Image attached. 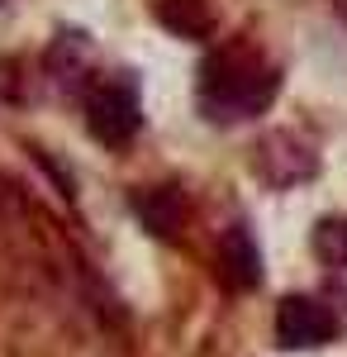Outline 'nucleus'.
<instances>
[{"mask_svg": "<svg viewBox=\"0 0 347 357\" xmlns=\"http://www.w3.org/2000/svg\"><path fill=\"white\" fill-rule=\"evenodd\" d=\"M276 96V72L257 48L233 43L205 57L200 67V110L210 114L214 124H242L257 119Z\"/></svg>", "mask_w": 347, "mask_h": 357, "instance_id": "obj_1", "label": "nucleus"}, {"mask_svg": "<svg viewBox=\"0 0 347 357\" xmlns=\"http://www.w3.org/2000/svg\"><path fill=\"white\" fill-rule=\"evenodd\" d=\"M314 252H319V262L328 272L347 267V220H323L314 229Z\"/></svg>", "mask_w": 347, "mask_h": 357, "instance_id": "obj_8", "label": "nucleus"}, {"mask_svg": "<svg viewBox=\"0 0 347 357\" xmlns=\"http://www.w3.org/2000/svg\"><path fill=\"white\" fill-rule=\"evenodd\" d=\"M338 329H343V319L319 296H286L276 305V343L291 353L295 348H323Z\"/></svg>", "mask_w": 347, "mask_h": 357, "instance_id": "obj_3", "label": "nucleus"}, {"mask_svg": "<svg viewBox=\"0 0 347 357\" xmlns=\"http://www.w3.org/2000/svg\"><path fill=\"white\" fill-rule=\"evenodd\" d=\"M153 15L171 33H181V38H205V33H214L210 0H153Z\"/></svg>", "mask_w": 347, "mask_h": 357, "instance_id": "obj_5", "label": "nucleus"}, {"mask_svg": "<svg viewBox=\"0 0 347 357\" xmlns=\"http://www.w3.org/2000/svg\"><path fill=\"white\" fill-rule=\"evenodd\" d=\"M138 91L124 77H100V82L86 86V124L91 134L109 143V148H124L138 134Z\"/></svg>", "mask_w": 347, "mask_h": 357, "instance_id": "obj_2", "label": "nucleus"}, {"mask_svg": "<svg viewBox=\"0 0 347 357\" xmlns=\"http://www.w3.org/2000/svg\"><path fill=\"white\" fill-rule=\"evenodd\" d=\"M314 167H319L314 143H304L291 129H276L257 143V172L267 176V186H295V181L314 176Z\"/></svg>", "mask_w": 347, "mask_h": 357, "instance_id": "obj_4", "label": "nucleus"}, {"mask_svg": "<svg viewBox=\"0 0 347 357\" xmlns=\"http://www.w3.org/2000/svg\"><path fill=\"white\" fill-rule=\"evenodd\" d=\"M338 10H343V15H347V0H338Z\"/></svg>", "mask_w": 347, "mask_h": 357, "instance_id": "obj_9", "label": "nucleus"}, {"mask_svg": "<svg viewBox=\"0 0 347 357\" xmlns=\"http://www.w3.org/2000/svg\"><path fill=\"white\" fill-rule=\"evenodd\" d=\"M138 215H143V224H148L157 238L171 243V238L181 234V220H186V200L171 191V186H157L153 195H143V200H138Z\"/></svg>", "mask_w": 347, "mask_h": 357, "instance_id": "obj_7", "label": "nucleus"}, {"mask_svg": "<svg viewBox=\"0 0 347 357\" xmlns=\"http://www.w3.org/2000/svg\"><path fill=\"white\" fill-rule=\"evenodd\" d=\"M257 267H262V257H257V243H252V234L247 229H229L224 234V276H229V286H257Z\"/></svg>", "mask_w": 347, "mask_h": 357, "instance_id": "obj_6", "label": "nucleus"}]
</instances>
